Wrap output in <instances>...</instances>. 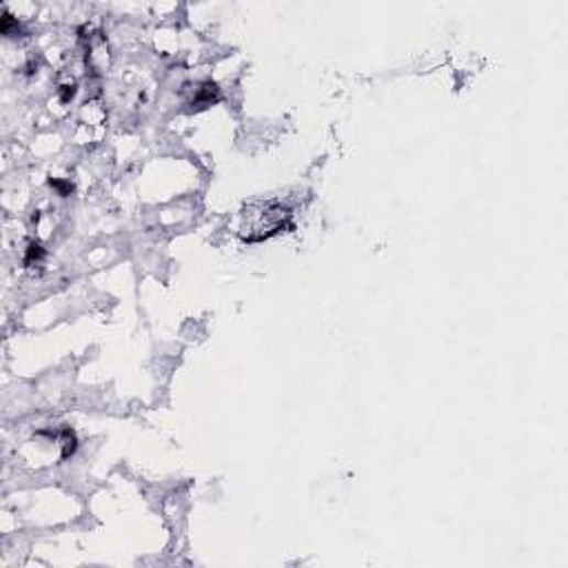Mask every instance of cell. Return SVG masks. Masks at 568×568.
<instances>
[{
    "label": "cell",
    "mask_w": 568,
    "mask_h": 568,
    "mask_svg": "<svg viewBox=\"0 0 568 568\" xmlns=\"http://www.w3.org/2000/svg\"><path fill=\"white\" fill-rule=\"evenodd\" d=\"M290 218H292V211L275 200L255 203L242 211L240 236L249 242L264 240V238L277 233L280 229H284V225L290 222Z\"/></svg>",
    "instance_id": "1"
}]
</instances>
